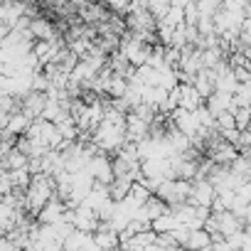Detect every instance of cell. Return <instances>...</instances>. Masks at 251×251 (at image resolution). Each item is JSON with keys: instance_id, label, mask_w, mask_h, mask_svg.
Listing matches in <instances>:
<instances>
[{"instance_id": "6da1fadb", "label": "cell", "mask_w": 251, "mask_h": 251, "mask_svg": "<svg viewBox=\"0 0 251 251\" xmlns=\"http://www.w3.org/2000/svg\"><path fill=\"white\" fill-rule=\"evenodd\" d=\"M47 101H50L47 91L30 89V91H25V94L20 96V113H25L30 121H35V118H40V116H42V111H45Z\"/></svg>"}, {"instance_id": "7a4b0ae2", "label": "cell", "mask_w": 251, "mask_h": 251, "mask_svg": "<svg viewBox=\"0 0 251 251\" xmlns=\"http://www.w3.org/2000/svg\"><path fill=\"white\" fill-rule=\"evenodd\" d=\"M200 106H204V99L197 94V89L192 84H177V108L197 111Z\"/></svg>"}, {"instance_id": "277c9868", "label": "cell", "mask_w": 251, "mask_h": 251, "mask_svg": "<svg viewBox=\"0 0 251 251\" xmlns=\"http://www.w3.org/2000/svg\"><path fill=\"white\" fill-rule=\"evenodd\" d=\"M8 118H10V116H8L5 111H0V131H5V126H8Z\"/></svg>"}, {"instance_id": "3957f363", "label": "cell", "mask_w": 251, "mask_h": 251, "mask_svg": "<svg viewBox=\"0 0 251 251\" xmlns=\"http://www.w3.org/2000/svg\"><path fill=\"white\" fill-rule=\"evenodd\" d=\"M27 126H30V118H27L25 113H13V116L8 118V126H5L3 133L18 138V136H23V133L27 131Z\"/></svg>"}]
</instances>
